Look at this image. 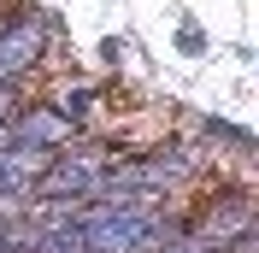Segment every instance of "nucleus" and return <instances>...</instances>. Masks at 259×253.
Wrapping results in <instances>:
<instances>
[{
  "label": "nucleus",
  "instance_id": "nucleus-1",
  "mask_svg": "<svg viewBox=\"0 0 259 253\" xmlns=\"http://www.w3.org/2000/svg\"><path fill=\"white\" fill-rule=\"evenodd\" d=\"M177 224H165L159 206H106L82 200L77 206V236L89 253H159Z\"/></svg>",
  "mask_w": 259,
  "mask_h": 253
},
{
  "label": "nucleus",
  "instance_id": "nucleus-2",
  "mask_svg": "<svg viewBox=\"0 0 259 253\" xmlns=\"http://www.w3.org/2000/svg\"><path fill=\"white\" fill-rule=\"evenodd\" d=\"M100 165H106V159L89 153V147H59V153L48 159V171L30 183V200H48V206H82V200H95Z\"/></svg>",
  "mask_w": 259,
  "mask_h": 253
},
{
  "label": "nucleus",
  "instance_id": "nucleus-3",
  "mask_svg": "<svg viewBox=\"0 0 259 253\" xmlns=\"http://www.w3.org/2000/svg\"><path fill=\"white\" fill-rule=\"evenodd\" d=\"M6 147L59 153V147H71V124H65L53 106H24V112H12V124H6Z\"/></svg>",
  "mask_w": 259,
  "mask_h": 253
},
{
  "label": "nucleus",
  "instance_id": "nucleus-4",
  "mask_svg": "<svg viewBox=\"0 0 259 253\" xmlns=\"http://www.w3.org/2000/svg\"><path fill=\"white\" fill-rule=\"evenodd\" d=\"M41 35H48V24H41L35 12H18V18L0 24V89H6V82L41 53Z\"/></svg>",
  "mask_w": 259,
  "mask_h": 253
}]
</instances>
